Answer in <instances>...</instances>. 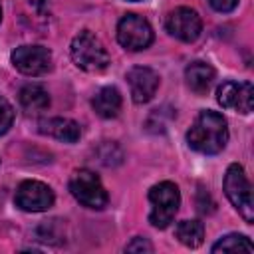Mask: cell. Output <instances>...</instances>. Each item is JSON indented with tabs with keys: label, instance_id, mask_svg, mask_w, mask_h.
I'll return each mask as SVG.
<instances>
[{
	"label": "cell",
	"instance_id": "3",
	"mask_svg": "<svg viewBox=\"0 0 254 254\" xmlns=\"http://www.w3.org/2000/svg\"><path fill=\"white\" fill-rule=\"evenodd\" d=\"M149 202H151V214L149 222L157 228H167L181 204V192L179 187L171 181H163L149 190Z\"/></svg>",
	"mask_w": 254,
	"mask_h": 254
},
{
	"label": "cell",
	"instance_id": "17",
	"mask_svg": "<svg viewBox=\"0 0 254 254\" xmlns=\"http://www.w3.org/2000/svg\"><path fill=\"white\" fill-rule=\"evenodd\" d=\"M177 238L189 248H196L204 240V226L200 220H183L177 226Z\"/></svg>",
	"mask_w": 254,
	"mask_h": 254
},
{
	"label": "cell",
	"instance_id": "11",
	"mask_svg": "<svg viewBox=\"0 0 254 254\" xmlns=\"http://www.w3.org/2000/svg\"><path fill=\"white\" fill-rule=\"evenodd\" d=\"M127 81H129L131 97L135 103H147L149 99H153V95L157 93V87H159L157 71H153L151 67H143V65L129 69Z\"/></svg>",
	"mask_w": 254,
	"mask_h": 254
},
{
	"label": "cell",
	"instance_id": "6",
	"mask_svg": "<svg viewBox=\"0 0 254 254\" xmlns=\"http://www.w3.org/2000/svg\"><path fill=\"white\" fill-rule=\"evenodd\" d=\"M117 42L129 52H141L153 42L151 24L137 14H125L117 24Z\"/></svg>",
	"mask_w": 254,
	"mask_h": 254
},
{
	"label": "cell",
	"instance_id": "20",
	"mask_svg": "<svg viewBox=\"0 0 254 254\" xmlns=\"http://www.w3.org/2000/svg\"><path fill=\"white\" fill-rule=\"evenodd\" d=\"M208 4L216 10V12H230L236 8L238 0H208Z\"/></svg>",
	"mask_w": 254,
	"mask_h": 254
},
{
	"label": "cell",
	"instance_id": "19",
	"mask_svg": "<svg viewBox=\"0 0 254 254\" xmlns=\"http://www.w3.org/2000/svg\"><path fill=\"white\" fill-rule=\"evenodd\" d=\"M125 252H153V246H151V242H149L147 238L137 236V238H133V240L125 246Z\"/></svg>",
	"mask_w": 254,
	"mask_h": 254
},
{
	"label": "cell",
	"instance_id": "21",
	"mask_svg": "<svg viewBox=\"0 0 254 254\" xmlns=\"http://www.w3.org/2000/svg\"><path fill=\"white\" fill-rule=\"evenodd\" d=\"M0 20H2V6H0Z\"/></svg>",
	"mask_w": 254,
	"mask_h": 254
},
{
	"label": "cell",
	"instance_id": "8",
	"mask_svg": "<svg viewBox=\"0 0 254 254\" xmlns=\"http://www.w3.org/2000/svg\"><path fill=\"white\" fill-rule=\"evenodd\" d=\"M12 64L24 75H44L52 69V52L44 46H20L12 52Z\"/></svg>",
	"mask_w": 254,
	"mask_h": 254
},
{
	"label": "cell",
	"instance_id": "9",
	"mask_svg": "<svg viewBox=\"0 0 254 254\" xmlns=\"http://www.w3.org/2000/svg\"><path fill=\"white\" fill-rule=\"evenodd\" d=\"M216 101L224 109L250 113L254 107V87L248 81H224L216 89Z\"/></svg>",
	"mask_w": 254,
	"mask_h": 254
},
{
	"label": "cell",
	"instance_id": "10",
	"mask_svg": "<svg viewBox=\"0 0 254 254\" xmlns=\"http://www.w3.org/2000/svg\"><path fill=\"white\" fill-rule=\"evenodd\" d=\"M167 30L171 36H175L181 42H194L200 36L202 22L200 16L187 6L175 8L167 18Z\"/></svg>",
	"mask_w": 254,
	"mask_h": 254
},
{
	"label": "cell",
	"instance_id": "15",
	"mask_svg": "<svg viewBox=\"0 0 254 254\" xmlns=\"http://www.w3.org/2000/svg\"><path fill=\"white\" fill-rule=\"evenodd\" d=\"M18 99H20L22 109L28 111V113H40V111H44V109L50 107V95L38 83L24 85L20 89V93H18Z\"/></svg>",
	"mask_w": 254,
	"mask_h": 254
},
{
	"label": "cell",
	"instance_id": "13",
	"mask_svg": "<svg viewBox=\"0 0 254 254\" xmlns=\"http://www.w3.org/2000/svg\"><path fill=\"white\" fill-rule=\"evenodd\" d=\"M185 77H187V85L194 93L204 95L210 89L212 81H214V69L206 62H192V64L187 65Z\"/></svg>",
	"mask_w": 254,
	"mask_h": 254
},
{
	"label": "cell",
	"instance_id": "7",
	"mask_svg": "<svg viewBox=\"0 0 254 254\" xmlns=\"http://www.w3.org/2000/svg\"><path fill=\"white\" fill-rule=\"evenodd\" d=\"M14 202L26 212H44L54 204V190L40 181H24L16 189Z\"/></svg>",
	"mask_w": 254,
	"mask_h": 254
},
{
	"label": "cell",
	"instance_id": "14",
	"mask_svg": "<svg viewBox=\"0 0 254 254\" xmlns=\"http://www.w3.org/2000/svg\"><path fill=\"white\" fill-rule=\"evenodd\" d=\"M91 107H93V111H95L99 117H103V119H113V117H117V115H119V109H121V95H119L117 87H111V85L101 87V89L93 95Z\"/></svg>",
	"mask_w": 254,
	"mask_h": 254
},
{
	"label": "cell",
	"instance_id": "18",
	"mask_svg": "<svg viewBox=\"0 0 254 254\" xmlns=\"http://www.w3.org/2000/svg\"><path fill=\"white\" fill-rule=\"evenodd\" d=\"M12 121H14V109L10 101L0 95V135H4L12 127Z\"/></svg>",
	"mask_w": 254,
	"mask_h": 254
},
{
	"label": "cell",
	"instance_id": "5",
	"mask_svg": "<svg viewBox=\"0 0 254 254\" xmlns=\"http://www.w3.org/2000/svg\"><path fill=\"white\" fill-rule=\"evenodd\" d=\"M69 190H71L73 198L87 208L99 210L107 204V190L103 189L99 177L87 169H79L71 175Z\"/></svg>",
	"mask_w": 254,
	"mask_h": 254
},
{
	"label": "cell",
	"instance_id": "2",
	"mask_svg": "<svg viewBox=\"0 0 254 254\" xmlns=\"http://www.w3.org/2000/svg\"><path fill=\"white\" fill-rule=\"evenodd\" d=\"M71 60L75 62L77 67L85 71H103L109 65V54L101 40L91 34L89 30H81L73 40H71Z\"/></svg>",
	"mask_w": 254,
	"mask_h": 254
},
{
	"label": "cell",
	"instance_id": "4",
	"mask_svg": "<svg viewBox=\"0 0 254 254\" xmlns=\"http://www.w3.org/2000/svg\"><path fill=\"white\" fill-rule=\"evenodd\" d=\"M224 192L228 200L234 204V208L240 212V216L246 222L254 220V202H252V187L250 181L246 179L244 169L234 163L226 169L224 175Z\"/></svg>",
	"mask_w": 254,
	"mask_h": 254
},
{
	"label": "cell",
	"instance_id": "22",
	"mask_svg": "<svg viewBox=\"0 0 254 254\" xmlns=\"http://www.w3.org/2000/svg\"><path fill=\"white\" fill-rule=\"evenodd\" d=\"M131 2H137V0H131Z\"/></svg>",
	"mask_w": 254,
	"mask_h": 254
},
{
	"label": "cell",
	"instance_id": "1",
	"mask_svg": "<svg viewBox=\"0 0 254 254\" xmlns=\"http://www.w3.org/2000/svg\"><path fill=\"white\" fill-rule=\"evenodd\" d=\"M189 147L202 155H216L228 143L226 119L216 111H200L187 131Z\"/></svg>",
	"mask_w": 254,
	"mask_h": 254
},
{
	"label": "cell",
	"instance_id": "12",
	"mask_svg": "<svg viewBox=\"0 0 254 254\" xmlns=\"http://www.w3.org/2000/svg\"><path fill=\"white\" fill-rule=\"evenodd\" d=\"M40 131L64 143H75L81 137V129L73 119L67 117H52L40 121Z\"/></svg>",
	"mask_w": 254,
	"mask_h": 254
},
{
	"label": "cell",
	"instance_id": "16",
	"mask_svg": "<svg viewBox=\"0 0 254 254\" xmlns=\"http://www.w3.org/2000/svg\"><path fill=\"white\" fill-rule=\"evenodd\" d=\"M214 254H234V252H254V244L244 234H226L216 240L210 248Z\"/></svg>",
	"mask_w": 254,
	"mask_h": 254
}]
</instances>
